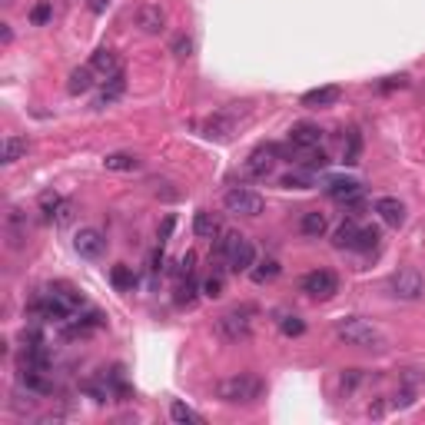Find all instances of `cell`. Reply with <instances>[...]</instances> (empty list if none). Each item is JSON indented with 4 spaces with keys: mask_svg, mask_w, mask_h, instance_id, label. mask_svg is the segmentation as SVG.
Wrapping results in <instances>:
<instances>
[{
    "mask_svg": "<svg viewBox=\"0 0 425 425\" xmlns=\"http://www.w3.org/2000/svg\"><path fill=\"white\" fill-rule=\"evenodd\" d=\"M252 316H256L252 306H236V309L222 312V316L216 319V332H220L226 342H246V339L252 336Z\"/></svg>",
    "mask_w": 425,
    "mask_h": 425,
    "instance_id": "obj_5",
    "label": "cell"
},
{
    "mask_svg": "<svg viewBox=\"0 0 425 425\" xmlns=\"http://www.w3.org/2000/svg\"><path fill=\"white\" fill-rule=\"evenodd\" d=\"M47 222H53V226H67L70 220H73V203L70 200H60L57 206H53V212L50 216H43Z\"/></svg>",
    "mask_w": 425,
    "mask_h": 425,
    "instance_id": "obj_31",
    "label": "cell"
},
{
    "mask_svg": "<svg viewBox=\"0 0 425 425\" xmlns=\"http://www.w3.org/2000/svg\"><path fill=\"white\" fill-rule=\"evenodd\" d=\"M106 170H116V173H133L136 166H140V160H136L133 153H110L103 160Z\"/></svg>",
    "mask_w": 425,
    "mask_h": 425,
    "instance_id": "obj_26",
    "label": "cell"
},
{
    "mask_svg": "<svg viewBox=\"0 0 425 425\" xmlns=\"http://www.w3.org/2000/svg\"><path fill=\"white\" fill-rule=\"evenodd\" d=\"M222 206L230 212H236V216H260L262 206H266V200H262L256 190H250V186H230L226 193H222Z\"/></svg>",
    "mask_w": 425,
    "mask_h": 425,
    "instance_id": "obj_6",
    "label": "cell"
},
{
    "mask_svg": "<svg viewBox=\"0 0 425 425\" xmlns=\"http://www.w3.org/2000/svg\"><path fill=\"white\" fill-rule=\"evenodd\" d=\"M290 143L296 146V150H312V146L322 143V130H319L316 123H296L290 130Z\"/></svg>",
    "mask_w": 425,
    "mask_h": 425,
    "instance_id": "obj_15",
    "label": "cell"
},
{
    "mask_svg": "<svg viewBox=\"0 0 425 425\" xmlns=\"http://www.w3.org/2000/svg\"><path fill=\"white\" fill-rule=\"evenodd\" d=\"M190 50H193V40L186 37V34L173 37V43H170V53H173L176 60H186V57H190Z\"/></svg>",
    "mask_w": 425,
    "mask_h": 425,
    "instance_id": "obj_34",
    "label": "cell"
},
{
    "mask_svg": "<svg viewBox=\"0 0 425 425\" xmlns=\"http://www.w3.org/2000/svg\"><path fill=\"white\" fill-rule=\"evenodd\" d=\"M359 382H362V372H359V369H346V372H342V389H346V392H352Z\"/></svg>",
    "mask_w": 425,
    "mask_h": 425,
    "instance_id": "obj_38",
    "label": "cell"
},
{
    "mask_svg": "<svg viewBox=\"0 0 425 425\" xmlns=\"http://www.w3.org/2000/svg\"><path fill=\"white\" fill-rule=\"evenodd\" d=\"M282 272V266L276 260H262V262H252V270H250V276H252V282H272L276 276Z\"/></svg>",
    "mask_w": 425,
    "mask_h": 425,
    "instance_id": "obj_25",
    "label": "cell"
},
{
    "mask_svg": "<svg viewBox=\"0 0 425 425\" xmlns=\"http://www.w3.org/2000/svg\"><path fill=\"white\" fill-rule=\"evenodd\" d=\"M93 77H97V70L90 67H77L73 73H70V80H67V90L70 93H87L90 87H93Z\"/></svg>",
    "mask_w": 425,
    "mask_h": 425,
    "instance_id": "obj_23",
    "label": "cell"
},
{
    "mask_svg": "<svg viewBox=\"0 0 425 425\" xmlns=\"http://www.w3.org/2000/svg\"><path fill=\"white\" fill-rule=\"evenodd\" d=\"M319 183L316 170H306V166H292V173L282 176V186L286 190H312Z\"/></svg>",
    "mask_w": 425,
    "mask_h": 425,
    "instance_id": "obj_19",
    "label": "cell"
},
{
    "mask_svg": "<svg viewBox=\"0 0 425 425\" xmlns=\"http://www.w3.org/2000/svg\"><path fill=\"white\" fill-rule=\"evenodd\" d=\"M262 392H266V382L252 372H236V376H226L216 382V399L226 406H256Z\"/></svg>",
    "mask_w": 425,
    "mask_h": 425,
    "instance_id": "obj_2",
    "label": "cell"
},
{
    "mask_svg": "<svg viewBox=\"0 0 425 425\" xmlns=\"http://www.w3.org/2000/svg\"><path fill=\"white\" fill-rule=\"evenodd\" d=\"M123 90H126V73L120 70V73H113V77L103 80V87H100L97 100H93V110H106L110 103H116V100L123 97Z\"/></svg>",
    "mask_w": 425,
    "mask_h": 425,
    "instance_id": "obj_13",
    "label": "cell"
},
{
    "mask_svg": "<svg viewBox=\"0 0 425 425\" xmlns=\"http://www.w3.org/2000/svg\"><path fill=\"white\" fill-rule=\"evenodd\" d=\"M160 262H163V250H156L153 256H150V270H153V272H160Z\"/></svg>",
    "mask_w": 425,
    "mask_h": 425,
    "instance_id": "obj_42",
    "label": "cell"
},
{
    "mask_svg": "<svg viewBox=\"0 0 425 425\" xmlns=\"http://www.w3.org/2000/svg\"><path fill=\"white\" fill-rule=\"evenodd\" d=\"M389 292H392L396 299H406V302L419 299V296L425 292V280H422V272L412 270V266H406V270L392 272V280H389Z\"/></svg>",
    "mask_w": 425,
    "mask_h": 425,
    "instance_id": "obj_7",
    "label": "cell"
},
{
    "mask_svg": "<svg viewBox=\"0 0 425 425\" xmlns=\"http://www.w3.org/2000/svg\"><path fill=\"white\" fill-rule=\"evenodd\" d=\"M110 282H113L120 292H130L136 286V272L130 270V266H123V262H120V266H113V270H110Z\"/></svg>",
    "mask_w": 425,
    "mask_h": 425,
    "instance_id": "obj_28",
    "label": "cell"
},
{
    "mask_svg": "<svg viewBox=\"0 0 425 425\" xmlns=\"http://www.w3.org/2000/svg\"><path fill=\"white\" fill-rule=\"evenodd\" d=\"M216 260L232 272H250L252 262H256V250L240 232H220V240H216Z\"/></svg>",
    "mask_w": 425,
    "mask_h": 425,
    "instance_id": "obj_4",
    "label": "cell"
},
{
    "mask_svg": "<svg viewBox=\"0 0 425 425\" xmlns=\"http://www.w3.org/2000/svg\"><path fill=\"white\" fill-rule=\"evenodd\" d=\"M299 290L306 292V296H312V299H332L339 292V276L329 270H312L302 276Z\"/></svg>",
    "mask_w": 425,
    "mask_h": 425,
    "instance_id": "obj_8",
    "label": "cell"
},
{
    "mask_svg": "<svg viewBox=\"0 0 425 425\" xmlns=\"http://www.w3.org/2000/svg\"><path fill=\"white\" fill-rule=\"evenodd\" d=\"M276 156H280L276 143L252 150V153L246 156V173H250L252 180H266V176H272V170H276Z\"/></svg>",
    "mask_w": 425,
    "mask_h": 425,
    "instance_id": "obj_10",
    "label": "cell"
},
{
    "mask_svg": "<svg viewBox=\"0 0 425 425\" xmlns=\"http://www.w3.org/2000/svg\"><path fill=\"white\" fill-rule=\"evenodd\" d=\"M170 230H173V216L163 222V232H160V240H166V236H170Z\"/></svg>",
    "mask_w": 425,
    "mask_h": 425,
    "instance_id": "obj_43",
    "label": "cell"
},
{
    "mask_svg": "<svg viewBox=\"0 0 425 425\" xmlns=\"http://www.w3.org/2000/svg\"><path fill=\"white\" fill-rule=\"evenodd\" d=\"M402 90V87H409V77L406 73H399V77H386V83H379V90H382V93H386V90Z\"/></svg>",
    "mask_w": 425,
    "mask_h": 425,
    "instance_id": "obj_39",
    "label": "cell"
},
{
    "mask_svg": "<svg viewBox=\"0 0 425 425\" xmlns=\"http://www.w3.org/2000/svg\"><path fill=\"white\" fill-rule=\"evenodd\" d=\"M200 292H203L206 299H220V296H222V280H220V276H210V280L200 286Z\"/></svg>",
    "mask_w": 425,
    "mask_h": 425,
    "instance_id": "obj_35",
    "label": "cell"
},
{
    "mask_svg": "<svg viewBox=\"0 0 425 425\" xmlns=\"http://www.w3.org/2000/svg\"><path fill=\"white\" fill-rule=\"evenodd\" d=\"M73 250H77L83 260H100L106 250V236L100 230H93V226H87V230H80L77 236H73Z\"/></svg>",
    "mask_w": 425,
    "mask_h": 425,
    "instance_id": "obj_12",
    "label": "cell"
},
{
    "mask_svg": "<svg viewBox=\"0 0 425 425\" xmlns=\"http://www.w3.org/2000/svg\"><path fill=\"white\" fill-rule=\"evenodd\" d=\"M339 97H342V90L339 87H316V90H306V93L299 97V103L309 106V110H319V106L339 103Z\"/></svg>",
    "mask_w": 425,
    "mask_h": 425,
    "instance_id": "obj_16",
    "label": "cell"
},
{
    "mask_svg": "<svg viewBox=\"0 0 425 425\" xmlns=\"http://www.w3.org/2000/svg\"><path fill=\"white\" fill-rule=\"evenodd\" d=\"M27 236H30V220L24 210H10L7 220H4V240H7L10 250H20L27 246Z\"/></svg>",
    "mask_w": 425,
    "mask_h": 425,
    "instance_id": "obj_11",
    "label": "cell"
},
{
    "mask_svg": "<svg viewBox=\"0 0 425 425\" xmlns=\"http://www.w3.org/2000/svg\"><path fill=\"white\" fill-rule=\"evenodd\" d=\"M193 232L200 236V240H216V236L222 232V226H220V220H216L212 212L200 210L196 212V220H193Z\"/></svg>",
    "mask_w": 425,
    "mask_h": 425,
    "instance_id": "obj_21",
    "label": "cell"
},
{
    "mask_svg": "<svg viewBox=\"0 0 425 425\" xmlns=\"http://www.w3.org/2000/svg\"><path fill=\"white\" fill-rule=\"evenodd\" d=\"M0 37H4V43H10V40H14V34H10L7 24H4V30H0Z\"/></svg>",
    "mask_w": 425,
    "mask_h": 425,
    "instance_id": "obj_44",
    "label": "cell"
},
{
    "mask_svg": "<svg viewBox=\"0 0 425 425\" xmlns=\"http://www.w3.org/2000/svg\"><path fill=\"white\" fill-rule=\"evenodd\" d=\"M193 262H196V256L193 252H186L183 260H180V276H190V272H193Z\"/></svg>",
    "mask_w": 425,
    "mask_h": 425,
    "instance_id": "obj_40",
    "label": "cell"
},
{
    "mask_svg": "<svg viewBox=\"0 0 425 425\" xmlns=\"http://www.w3.org/2000/svg\"><path fill=\"white\" fill-rule=\"evenodd\" d=\"M170 419H173L176 425H200L203 422V416H200V412H193V409L186 406V402H173V406H170Z\"/></svg>",
    "mask_w": 425,
    "mask_h": 425,
    "instance_id": "obj_29",
    "label": "cell"
},
{
    "mask_svg": "<svg viewBox=\"0 0 425 425\" xmlns=\"http://www.w3.org/2000/svg\"><path fill=\"white\" fill-rule=\"evenodd\" d=\"M336 336L342 339L346 346H356V349H376V352H382V349L389 346L386 332H382L376 322H369V319H362V316L339 319V322H336Z\"/></svg>",
    "mask_w": 425,
    "mask_h": 425,
    "instance_id": "obj_3",
    "label": "cell"
},
{
    "mask_svg": "<svg viewBox=\"0 0 425 425\" xmlns=\"http://www.w3.org/2000/svg\"><path fill=\"white\" fill-rule=\"evenodd\" d=\"M90 67L97 70V73H100L103 80H106V77H113V73H120V70H123V67H120V57H116V53H113L110 47H100L97 53L90 57Z\"/></svg>",
    "mask_w": 425,
    "mask_h": 425,
    "instance_id": "obj_18",
    "label": "cell"
},
{
    "mask_svg": "<svg viewBox=\"0 0 425 425\" xmlns=\"http://www.w3.org/2000/svg\"><path fill=\"white\" fill-rule=\"evenodd\" d=\"M326 230H329L326 212H319V210L302 212V220H299V232H302V236H309V240H319V236H322Z\"/></svg>",
    "mask_w": 425,
    "mask_h": 425,
    "instance_id": "obj_20",
    "label": "cell"
},
{
    "mask_svg": "<svg viewBox=\"0 0 425 425\" xmlns=\"http://www.w3.org/2000/svg\"><path fill=\"white\" fill-rule=\"evenodd\" d=\"M280 329H282V336H302V332H306V322H302L299 316H282Z\"/></svg>",
    "mask_w": 425,
    "mask_h": 425,
    "instance_id": "obj_33",
    "label": "cell"
},
{
    "mask_svg": "<svg viewBox=\"0 0 425 425\" xmlns=\"http://www.w3.org/2000/svg\"><path fill=\"white\" fill-rule=\"evenodd\" d=\"M193 299H196V286H193V282L180 286V292H176V302H180V306H193Z\"/></svg>",
    "mask_w": 425,
    "mask_h": 425,
    "instance_id": "obj_37",
    "label": "cell"
},
{
    "mask_svg": "<svg viewBox=\"0 0 425 425\" xmlns=\"http://www.w3.org/2000/svg\"><path fill=\"white\" fill-rule=\"evenodd\" d=\"M87 7L93 10V14H106V7H110V0H87Z\"/></svg>",
    "mask_w": 425,
    "mask_h": 425,
    "instance_id": "obj_41",
    "label": "cell"
},
{
    "mask_svg": "<svg viewBox=\"0 0 425 425\" xmlns=\"http://www.w3.org/2000/svg\"><path fill=\"white\" fill-rule=\"evenodd\" d=\"M136 27L143 30V34H160L166 27V10L160 4H143V7L136 10Z\"/></svg>",
    "mask_w": 425,
    "mask_h": 425,
    "instance_id": "obj_14",
    "label": "cell"
},
{
    "mask_svg": "<svg viewBox=\"0 0 425 425\" xmlns=\"http://www.w3.org/2000/svg\"><path fill=\"white\" fill-rule=\"evenodd\" d=\"M250 116H252L250 103H226V106H220L216 113L206 116L203 123H200V133H203L206 140L226 143V140H232V136L240 133L242 123H250Z\"/></svg>",
    "mask_w": 425,
    "mask_h": 425,
    "instance_id": "obj_1",
    "label": "cell"
},
{
    "mask_svg": "<svg viewBox=\"0 0 425 425\" xmlns=\"http://www.w3.org/2000/svg\"><path fill=\"white\" fill-rule=\"evenodd\" d=\"M50 20H53V4H50V0H40L37 7L30 10V24H34V27H43Z\"/></svg>",
    "mask_w": 425,
    "mask_h": 425,
    "instance_id": "obj_32",
    "label": "cell"
},
{
    "mask_svg": "<svg viewBox=\"0 0 425 425\" xmlns=\"http://www.w3.org/2000/svg\"><path fill=\"white\" fill-rule=\"evenodd\" d=\"M376 212L382 216V222L396 226V230L406 222V206L399 203L396 196H382V200H376Z\"/></svg>",
    "mask_w": 425,
    "mask_h": 425,
    "instance_id": "obj_17",
    "label": "cell"
},
{
    "mask_svg": "<svg viewBox=\"0 0 425 425\" xmlns=\"http://www.w3.org/2000/svg\"><path fill=\"white\" fill-rule=\"evenodd\" d=\"M326 196L336 200V203H346V206H356L362 200V183L352 180V176H332L326 183Z\"/></svg>",
    "mask_w": 425,
    "mask_h": 425,
    "instance_id": "obj_9",
    "label": "cell"
},
{
    "mask_svg": "<svg viewBox=\"0 0 425 425\" xmlns=\"http://www.w3.org/2000/svg\"><path fill=\"white\" fill-rule=\"evenodd\" d=\"M27 150H30V143L24 140V136H7L4 146H0V163H17Z\"/></svg>",
    "mask_w": 425,
    "mask_h": 425,
    "instance_id": "obj_22",
    "label": "cell"
},
{
    "mask_svg": "<svg viewBox=\"0 0 425 425\" xmlns=\"http://www.w3.org/2000/svg\"><path fill=\"white\" fill-rule=\"evenodd\" d=\"M356 240H359V222L356 220H346L336 230V236H332V242H336L339 250H356Z\"/></svg>",
    "mask_w": 425,
    "mask_h": 425,
    "instance_id": "obj_24",
    "label": "cell"
},
{
    "mask_svg": "<svg viewBox=\"0 0 425 425\" xmlns=\"http://www.w3.org/2000/svg\"><path fill=\"white\" fill-rule=\"evenodd\" d=\"M342 150H346V163H359V153H362V136H359V130H346V143H342Z\"/></svg>",
    "mask_w": 425,
    "mask_h": 425,
    "instance_id": "obj_30",
    "label": "cell"
},
{
    "mask_svg": "<svg viewBox=\"0 0 425 425\" xmlns=\"http://www.w3.org/2000/svg\"><path fill=\"white\" fill-rule=\"evenodd\" d=\"M60 200H63V196L53 193V190H47V193H40V212H43V216H50V212H53V206H57Z\"/></svg>",
    "mask_w": 425,
    "mask_h": 425,
    "instance_id": "obj_36",
    "label": "cell"
},
{
    "mask_svg": "<svg viewBox=\"0 0 425 425\" xmlns=\"http://www.w3.org/2000/svg\"><path fill=\"white\" fill-rule=\"evenodd\" d=\"M379 242H382V232H379L376 226H359V240H356L359 252H376Z\"/></svg>",
    "mask_w": 425,
    "mask_h": 425,
    "instance_id": "obj_27",
    "label": "cell"
}]
</instances>
